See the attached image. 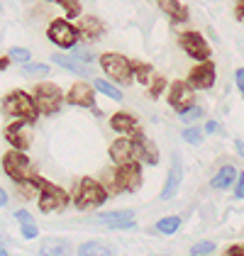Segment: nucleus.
<instances>
[{
	"label": "nucleus",
	"instance_id": "obj_22",
	"mask_svg": "<svg viewBox=\"0 0 244 256\" xmlns=\"http://www.w3.org/2000/svg\"><path fill=\"white\" fill-rule=\"evenodd\" d=\"M52 64H56L66 74H76V76H88V74H90V66H86V64H81L78 59H74L71 54L56 52V54H52Z\"/></svg>",
	"mask_w": 244,
	"mask_h": 256
},
{
	"label": "nucleus",
	"instance_id": "obj_45",
	"mask_svg": "<svg viewBox=\"0 0 244 256\" xmlns=\"http://www.w3.org/2000/svg\"><path fill=\"white\" fill-rule=\"evenodd\" d=\"M10 202V196H8V190L5 188H0V208H5Z\"/></svg>",
	"mask_w": 244,
	"mask_h": 256
},
{
	"label": "nucleus",
	"instance_id": "obj_13",
	"mask_svg": "<svg viewBox=\"0 0 244 256\" xmlns=\"http://www.w3.org/2000/svg\"><path fill=\"white\" fill-rule=\"evenodd\" d=\"M183 183V164H181V154L178 152H174L171 154V166H168V174H166V180H164V188L162 193H159V200H174L176 193H178V188H181Z\"/></svg>",
	"mask_w": 244,
	"mask_h": 256
},
{
	"label": "nucleus",
	"instance_id": "obj_27",
	"mask_svg": "<svg viewBox=\"0 0 244 256\" xmlns=\"http://www.w3.org/2000/svg\"><path fill=\"white\" fill-rule=\"evenodd\" d=\"M49 74H52L49 64H42V61H30V64H24V66H22V76H24V78L37 80V83L44 80Z\"/></svg>",
	"mask_w": 244,
	"mask_h": 256
},
{
	"label": "nucleus",
	"instance_id": "obj_40",
	"mask_svg": "<svg viewBox=\"0 0 244 256\" xmlns=\"http://www.w3.org/2000/svg\"><path fill=\"white\" fill-rule=\"evenodd\" d=\"M15 220H18L20 224H27V222H34V217H32V212H30V210H24V208H20V210H15Z\"/></svg>",
	"mask_w": 244,
	"mask_h": 256
},
{
	"label": "nucleus",
	"instance_id": "obj_18",
	"mask_svg": "<svg viewBox=\"0 0 244 256\" xmlns=\"http://www.w3.org/2000/svg\"><path fill=\"white\" fill-rule=\"evenodd\" d=\"M110 130H115L120 137H134L142 127H140V120L134 118L132 112H127V110H118V112L110 118Z\"/></svg>",
	"mask_w": 244,
	"mask_h": 256
},
{
	"label": "nucleus",
	"instance_id": "obj_52",
	"mask_svg": "<svg viewBox=\"0 0 244 256\" xmlns=\"http://www.w3.org/2000/svg\"><path fill=\"white\" fill-rule=\"evenodd\" d=\"M46 2H54V0H46Z\"/></svg>",
	"mask_w": 244,
	"mask_h": 256
},
{
	"label": "nucleus",
	"instance_id": "obj_37",
	"mask_svg": "<svg viewBox=\"0 0 244 256\" xmlns=\"http://www.w3.org/2000/svg\"><path fill=\"white\" fill-rule=\"evenodd\" d=\"M20 234L24 236V239H37L40 236V230H37V224L34 222H27V224H20Z\"/></svg>",
	"mask_w": 244,
	"mask_h": 256
},
{
	"label": "nucleus",
	"instance_id": "obj_25",
	"mask_svg": "<svg viewBox=\"0 0 244 256\" xmlns=\"http://www.w3.org/2000/svg\"><path fill=\"white\" fill-rule=\"evenodd\" d=\"M132 71H134V80L140 83V86H152V80L156 78V71H154V66L149 64V61H132Z\"/></svg>",
	"mask_w": 244,
	"mask_h": 256
},
{
	"label": "nucleus",
	"instance_id": "obj_3",
	"mask_svg": "<svg viewBox=\"0 0 244 256\" xmlns=\"http://www.w3.org/2000/svg\"><path fill=\"white\" fill-rule=\"evenodd\" d=\"M108 198L110 193L105 190V186L98 178L83 176L74 190V205H76V210H93V208H102L108 202Z\"/></svg>",
	"mask_w": 244,
	"mask_h": 256
},
{
	"label": "nucleus",
	"instance_id": "obj_10",
	"mask_svg": "<svg viewBox=\"0 0 244 256\" xmlns=\"http://www.w3.org/2000/svg\"><path fill=\"white\" fill-rule=\"evenodd\" d=\"M166 100L174 108V112L181 115L183 110L196 105V90L188 86V80H171L168 88H166Z\"/></svg>",
	"mask_w": 244,
	"mask_h": 256
},
{
	"label": "nucleus",
	"instance_id": "obj_38",
	"mask_svg": "<svg viewBox=\"0 0 244 256\" xmlns=\"http://www.w3.org/2000/svg\"><path fill=\"white\" fill-rule=\"evenodd\" d=\"M203 132H205V137H208V134H220V132H222V124H220L218 120H205Z\"/></svg>",
	"mask_w": 244,
	"mask_h": 256
},
{
	"label": "nucleus",
	"instance_id": "obj_43",
	"mask_svg": "<svg viewBox=\"0 0 244 256\" xmlns=\"http://www.w3.org/2000/svg\"><path fill=\"white\" fill-rule=\"evenodd\" d=\"M234 152H237V156L244 161V139H240V137L234 139Z\"/></svg>",
	"mask_w": 244,
	"mask_h": 256
},
{
	"label": "nucleus",
	"instance_id": "obj_48",
	"mask_svg": "<svg viewBox=\"0 0 244 256\" xmlns=\"http://www.w3.org/2000/svg\"><path fill=\"white\" fill-rule=\"evenodd\" d=\"M224 256H234V254H230V252H224Z\"/></svg>",
	"mask_w": 244,
	"mask_h": 256
},
{
	"label": "nucleus",
	"instance_id": "obj_35",
	"mask_svg": "<svg viewBox=\"0 0 244 256\" xmlns=\"http://www.w3.org/2000/svg\"><path fill=\"white\" fill-rule=\"evenodd\" d=\"M8 56H10V61H12V64H20V66H24V64H30V61H32V52H30L27 46H12V49L8 52Z\"/></svg>",
	"mask_w": 244,
	"mask_h": 256
},
{
	"label": "nucleus",
	"instance_id": "obj_33",
	"mask_svg": "<svg viewBox=\"0 0 244 256\" xmlns=\"http://www.w3.org/2000/svg\"><path fill=\"white\" fill-rule=\"evenodd\" d=\"M71 56L74 59H78L81 64H86V66H93L96 61H98V56L90 52V49H86V46H81V44H76L74 49H71Z\"/></svg>",
	"mask_w": 244,
	"mask_h": 256
},
{
	"label": "nucleus",
	"instance_id": "obj_4",
	"mask_svg": "<svg viewBox=\"0 0 244 256\" xmlns=\"http://www.w3.org/2000/svg\"><path fill=\"white\" fill-rule=\"evenodd\" d=\"M30 96H32V100H34L40 115H54V112H59L61 105L66 102L64 90H61L56 83H49V80L34 83V88L30 90Z\"/></svg>",
	"mask_w": 244,
	"mask_h": 256
},
{
	"label": "nucleus",
	"instance_id": "obj_15",
	"mask_svg": "<svg viewBox=\"0 0 244 256\" xmlns=\"http://www.w3.org/2000/svg\"><path fill=\"white\" fill-rule=\"evenodd\" d=\"M96 222H100L102 227L108 230H134L137 222H134V210H108V212H98Z\"/></svg>",
	"mask_w": 244,
	"mask_h": 256
},
{
	"label": "nucleus",
	"instance_id": "obj_53",
	"mask_svg": "<svg viewBox=\"0 0 244 256\" xmlns=\"http://www.w3.org/2000/svg\"><path fill=\"white\" fill-rule=\"evenodd\" d=\"M242 98H244V96H242Z\"/></svg>",
	"mask_w": 244,
	"mask_h": 256
},
{
	"label": "nucleus",
	"instance_id": "obj_7",
	"mask_svg": "<svg viewBox=\"0 0 244 256\" xmlns=\"http://www.w3.org/2000/svg\"><path fill=\"white\" fill-rule=\"evenodd\" d=\"M46 40L59 49H74L81 42V32L78 27L66 18H54L46 24Z\"/></svg>",
	"mask_w": 244,
	"mask_h": 256
},
{
	"label": "nucleus",
	"instance_id": "obj_24",
	"mask_svg": "<svg viewBox=\"0 0 244 256\" xmlns=\"http://www.w3.org/2000/svg\"><path fill=\"white\" fill-rule=\"evenodd\" d=\"M74 249L66 239H44L40 246V256H71Z\"/></svg>",
	"mask_w": 244,
	"mask_h": 256
},
{
	"label": "nucleus",
	"instance_id": "obj_29",
	"mask_svg": "<svg viewBox=\"0 0 244 256\" xmlns=\"http://www.w3.org/2000/svg\"><path fill=\"white\" fill-rule=\"evenodd\" d=\"M181 137L186 144H190V146H200L205 139V132L203 127H198V124H186L181 130Z\"/></svg>",
	"mask_w": 244,
	"mask_h": 256
},
{
	"label": "nucleus",
	"instance_id": "obj_20",
	"mask_svg": "<svg viewBox=\"0 0 244 256\" xmlns=\"http://www.w3.org/2000/svg\"><path fill=\"white\" fill-rule=\"evenodd\" d=\"M237 176H240V168H237V166H232V164H222V166L215 171V176L210 178V188H215V190L234 188Z\"/></svg>",
	"mask_w": 244,
	"mask_h": 256
},
{
	"label": "nucleus",
	"instance_id": "obj_12",
	"mask_svg": "<svg viewBox=\"0 0 244 256\" xmlns=\"http://www.w3.org/2000/svg\"><path fill=\"white\" fill-rule=\"evenodd\" d=\"M188 86L193 88V90H210L212 86H215V80H218V68H215V61H200V64H196L190 71H188Z\"/></svg>",
	"mask_w": 244,
	"mask_h": 256
},
{
	"label": "nucleus",
	"instance_id": "obj_21",
	"mask_svg": "<svg viewBox=\"0 0 244 256\" xmlns=\"http://www.w3.org/2000/svg\"><path fill=\"white\" fill-rule=\"evenodd\" d=\"M156 5H159V10L174 24H183V22H188V18H190L188 15V8L183 5L181 0H156Z\"/></svg>",
	"mask_w": 244,
	"mask_h": 256
},
{
	"label": "nucleus",
	"instance_id": "obj_2",
	"mask_svg": "<svg viewBox=\"0 0 244 256\" xmlns=\"http://www.w3.org/2000/svg\"><path fill=\"white\" fill-rule=\"evenodd\" d=\"M0 112L8 115L10 120H24L30 124H34L40 118V110H37L34 100L27 90H10L0 100Z\"/></svg>",
	"mask_w": 244,
	"mask_h": 256
},
{
	"label": "nucleus",
	"instance_id": "obj_42",
	"mask_svg": "<svg viewBox=\"0 0 244 256\" xmlns=\"http://www.w3.org/2000/svg\"><path fill=\"white\" fill-rule=\"evenodd\" d=\"M234 18L240 22H244V0H237V2H234Z\"/></svg>",
	"mask_w": 244,
	"mask_h": 256
},
{
	"label": "nucleus",
	"instance_id": "obj_49",
	"mask_svg": "<svg viewBox=\"0 0 244 256\" xmlns=\"http://www.w3.org/2000/svg\"><path fill=\"white\" fill-rule=\"evenodd\" d=\"M152 256H164V254H152Z\"/></svg>",
	"mask_w": 244,
	"mask_h": 256
},
{
	"label": "nucleus",
	"instance_id": "obj_5",
	"mask_svg": "<svg viewBox=\"0 0 244 256\" xmlns=\"http://www.w3.org/2000/svg\"><path fill=\"white\" fill-rule=\"evenodd\" d=\"M34 183H37V188H40V198H37L40 212L49 215V212H61L64 208H68L71 196H68L64 188L54 186V183H49L46 178H42V176L34 178Z\"/></svg>",
	"mask_w": 244,
	"mask_h": 256
},
{
	"label": "nucleus",
	"instance_id": "obj_50",
	"mask_svg": "<svg viewBox=\"0 0 244 256\" xmlns=\"http://www.w3.org/2000/svg\"><path fill=\"white\" fill-rule=\"evenodd\" d=\"M0 12H2V5H0Z\"/></svg>",
	"mask_w": 244,
	"mask_h": 256
},
{
	"label": "nucleus",
	"instance_id": "obj_44",
	"mask_svg": "<svg viewBox=\"0 0 244 256\" xmlns=\"http://www.w3.org/2000/svg\"><path fill=\"white\" fill-rule=\"evenodd\" d=\"M227 252L234 254V256H244V244H234V246H230Z\"/></svg>",
	"mask_w": 244,
	"mask_h": 256
},
{
	"label": "nucleus",
	"instance_id": "obj_9",
	"mask_svg": "<svg viewBox=\"0 0 244 256\" xmlns=\"http://www.w3.org/2000/svg\"><path fill=\"white\" fill-rule=\"evenodd\" d=\"M96 96H98V90L93 88V83L78 80V83H74V86L66 90V102L74 105V108H86V110H90L96 118H100L102 110L96 105Z\"/></svg>",
	"mask_w": 244,
	"mask_h": 256
},
{
	"label": "nucleus",
	"instance_id": "obj_28",
	"mask_svg": "<svg viewBox=\"0 0 244 256\" xmlns=\"http://www.w3.org/2000/svg\"><path fill=\"white\" fill-rule=\"evenodd\" d=\"M54 2L59 5L61 10H64L66 20H81V18H83V5H81V0H54Z\"/></svg>",
	"mask_w": 244,
	"mask_h": 256
},
{
	"label": "nucleus",
	"instance_id": "obj_46",
	"mask_svg": "<svg viewBox=\"0 0 244 256\" xmlns=\"http://www.w3.org/2000/svg\"><path fill=\"white\" fill-rule=\"evenodd\" d=\"M10 64H12V61H10V56H8V54H5V56H0V71H5Z\"/></svg>",
	"mask_w": 244,
	"mask_h": 256
},
{
	"label": "nucleus",
	"instance_id": "obj_31",
	"mask_svg": "<svg viewBox=\"0 0 244 256\" xmlns=\"http://www.w3.org/2000/svg\"><path fill=\"white\" fill-rule=\"evenodd\" d=\"M100 180L102 186H105V190L110 193V196H120L122 190H120V186H118V174H115V166H110V168H105L100 174Z\"/></svg>",
	"mask_w": 244,
	"mask_h": 256
},
{
	"label": "nucleus",
	"instance_id": "obj_1",
	"mask_svg": "<svg viewBox=\"0 0 244 256\" xmlns=\"http://www.w3.org/2000/svg\"><path fill=\"white\" fill-rule=\"evenodd\" d=\"M100 71L110 83H115L118 88H127L134 83V71H132V59H127L124 54L118 52H102L98 56Z\"/></svg>",
	"mask_w": 244,
	"mask_h": 256
},
{
	"label": "nucleus",
	"instance_id": "obj_17",
	"mask_svg": "<svg viewBox=\"0 0 244 256\" xmlns=\"http://www.w3.org/2000/svg\"><path fill=\"white\" fill-rule=\"evenodd\" d=\"M108 156L112 161V166H127V164H132V161H134V139L118 137L110 144Z\"/></svg>",
	"mask_w": 244,
	"mask_h": 256
},
{
	"label": "nucleus",
	"instance_id": "obj_34",
	"mask_svg": "<svg viewBox=\"0 0 244 256\" xmlns=\"http://www.w3.org/2000/svg\"><path fill=\"white\" fill-rule=\"evenodd\" d=\"M215 249H218V244L212 239H203V242H196L190 246V256H210L215 254Z\"/></svg>",
	"mask_w": 244,
	"mask_h": 256
},
{
	"label": "nucleus",
	"instance_id": "obj_6",
	"mask_svg": "<svg viewBox=\"0 0 244 256\" xmlns=\"http://www.w3.org/2000/svg\"><path fill=\"white\" fill-rule=\"evenodd\" d=\"M2 171L15 183H27V180L37 178V171H34L32 161L27 158V152H20V149H10L2 154Z\"/></svg>",
	"mask_w": 244,
	"mask_h": 256
},
{
	"label": "nucleus",
	"instance_id": "obj_23",
	"mask_svg": "<svg viewBox=\"0 0 244 256\" xmlns=\"http://www.w3.org/2000/svg\"><path fill=\"white\" fill-rule=\"evenodd\" d=\"M78 256H118L115 246L102 239H88L78 246Z\"/></svg>",
	"mask_w": 244,
	"mask_h": 256
},
{
	"label": "nucleus",
	"instance_id": "obj_19",
	"mask_svg": "<svg viewBox=\"0 0 244 256\" xmlns=\"http://www.w3.org/2000/svg\"><path fill=\"white\" fill-rule=\"evenodd\" d=\"M76 27L81 32V40H86V42H98L105 37V24L96 15H83Z\"/></svg>",
	"mask_w": 244,
	"mask_h": 256
},
{
	"label": "nucleus",
	"instance_id": "obj_26",
	"mask_svg": "<svg viewBox=\"0 0 244 256\" xmlns=\"http://www.w3.org/2000/svg\"><path fill=\"white\" fill-rule=\"evenodd\" d=\"M93 88H96L100 96L115 100V102H122V100H124V93H122L115 83H110L108 78H96V80H93Z\"/></svg>",
	"mask_w": 244,
	"mask_h": 256
},
{
	"label": "nucleus",
	"instance_id": "obj_30",
	"mask_svg": "<svg viewBox=\"0 0 244 256\" xmlns=\"http://www.w3.org/2000/svg\"><path fill=\"white\" fill-rule=\"evenodd\" d=\"M181 217L178 215H168V217H162V220H156V232L159 234H176L178 230H181Z\"/></svg>",
	"mask_w": 244,
	"mask_h": 256
},
{
	"label": "nucleus",
	"instance_id": "obj_36",
	"mask_svg": "<svg viewBox=\"0 0 244 256\" xmlns=\"http://www.w3.org/2000/svg\"><path fill=\"white\" fill-rule=\"evenodd\" d=\"M166 88H168V80L164 78V76H156V78L152 80V86H149V98H162L164 93H166Z\"/></svg>",
	"mask_w": 244,
	"mask_h": 256
},
{
	"label": "nucleus",
	"instance_id": "obj_16",
	"mask_svg": "<svg viewBox=\"0 0 244 256\" xmlns=\"http://www.w3.org/2000/svg\"><path fill=\"white\" fill-rule=\"evenodd\" d=\"M115 174L122 193H137L142 188V164L132 161L127 166H115Z\"/></svg>",
	"mask_w": 244,
	"mask_h": 256
},
{
	"label": "nucleus",
	"instance_id": "obj_39",
	"mask_svg": "<svg viewBox=\"0 0 244 256\" xmlns=\"http://www.w3.org/2000/svg\"><path fill=\"white\" fill-rule=\"evenodd\" d=\"M234 200H244V171H240V176L234 180Z\"/></svg>",
	"mask_w": 244,
	"mask_h": 256
},
{
	"label": "nucleus",
	"instance_id": "obj_47",
	"mask_svg": "<svg viewBox=\"0 0 244 256\" xmlns=\"http://www.w3.org/2000/svg\"><path fill=\"white\" fill-rule=\"evenodd\" d=\"M0 256H10V254H8V249H5L2 244H0Z\"/></svg>",
	"mask_w": 244,
	"mask_h": 256
},
{
	"label": "nucleus",
	"instance_id": "obj_32",
	"mask_svg": "<svg viewBox=\"0 0 244 256\" xmlns=\"http://www.w3.org/2000/svg\"><path fill=\"white\" fill-rule=\"evenodd\" d=\"M205 118V108L203 105H190L188 110H183L181 115H178V120H181L183 124H196V122H200V120Z\"/></svg>",
	"mask_w": 244,
	"mask_h": 256
},
{
	"label": "nucleus",
	"instance_id": "obj_51",
	"mask_svg": "<svg viewBox=\"0 0 244 256\" xmlns=\"http://www.w3.org/2000/svg\"><path fill=\"white\" fill-rule=\"evenodd\" d=\"M0 244H2V236H0Z\"/></svg>",
	"mask_w": 244,
	"mask_h": 256
},
{
	"label": "nucleus",
	"instance_id": "obj_14",
	"mask_svg": "<svg viewBox=\"0 0 244 256\" xmlns=\"http://www.w3.org/2000/svg\"><path fill=\"white\" fill-rule=\"evenodd\" d=\"M134 161L142 164V166H156L159 164V149H156V142L152 137H146L142 130L134 134Z\"/></svg>",
	"mask_w": 244,
	"mask_h": 256
},
{
	"label": "nucleus",
	"instance_id": "obj_11",
	"mask_svg": "<svg viewBox=\"0 0 244 256\" xmlns=\"http://www.w3.org/2000/svg\"><path fill=\"white\" fill-rule=\"evenodd\" d=\"M2 137L12 149L27 152L30 144H32V124L24 122V120H10L2 130Z\"/></svg>",
	"mask_w": 244,
	"mask_h": 256
},
{
	"label": "nucleus",
	"instance_id": "obj_8",
	"mask_svg": "<svg viewBox=\"0 0 244 256\" xmlns=\"http://www.w3.org/2000/svg\"><path fill=\"white\" fill-rule=\"evenodd\" d=\"M178 46L196 64L212 59V49H210L208 40H205L200 32H196V30H183V32H178Z\"/></svg>",
	"mask_w": 244,
	"mask_h": 256
},
{
	"label": "nucleus",
	"instance_id": "obj_41",
	"mask_svg": "<svg viewBox=\"0 0 244 256\" xmlns=\"http://www.w3.org/2000/svg\"><path fill=\"white\" fill-rule=\"evenodd\" d=\"M234 88L244 96V68H237V71H234Z\"/></svg>",
	"mask_w": 244,
	"mask_h": 256
}]
</instances>
